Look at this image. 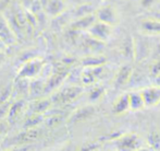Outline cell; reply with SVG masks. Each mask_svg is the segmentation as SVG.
<instances>
[{"label": "cell", "mask_w": 160, "mask_h": 151, "mask_svg": "<svg viewBox=\"0 0 160 151\" xmlns=\"http://www.w3.org/2000/svg\"><path fill=\"white\" fill-rule=\"evenodd\" d=\"M40 136V130L38 128H31V129H24L20 134L13 136L10 140L6 141L4 145L11 146V147H21L24 145H28L36 141Z\"/></svg>", "instance_id": "cell-1"}, {"label": "cell", "mask_w": 160, "mask_h": 151, "mask_svg": "<svg viewBox=\"0 0 160 151\" xmlns=\"http://www.w3.org/2000/svg\"><path fill=\"white\" fill-rule=\"evenodd\" d=\"M142 139L136 134H125L114 139V145L119 151H135L142 147Z\"/></svg>", "instance_id": "cell-2"}, {"label": "cell", "mask_w": 160, "mask_h": 151, "mask_svg": "<svg viewBox=\"0 0 160 151\" xmlns=\"http://www.w3.org/2000/svg\"><path fill=\"white\" fill-rule=\"evenodd\" d=\"M82 88L80 87H67L64 89L58 91L51 96V103H55L57 105H64L68 103L75 100L81 93H82Z\"/></svg>", "instance_id": "cell-3"}, {"label": "cell", "mask_w": 160, "mask_h": 151, "mask_svg": "<svg viewBox=\"0 0 160 151\" xmlns=\"http://www.w3.org/2000/svg\"><path fill=\"white\" fill-rule=\"evenodd\" d=\"M88 33L93 40H96L98 42H106L109 40V37L112 34V26L108 25L102 22H99L96 20V22L88 29Z\"/></svg>", "instance_id": "cell-4"}, {"label": "cell", "mask_w": 160, "mask_h": 151, "mask_svg": "<svg viewBox=\"0 0 160 151\" xmlns=\"http://www.w3.org/2000/svg\"><path fill=\"white\" fill-rule=\"evenodd\" d=\"M42 66H44V62L40 59H36L35 58V59L28 60L20 69L19 73H18V78H34L42 71Z\"/></svg>", "instance_id": "cell-5"}, {"label": "cell", "mask_w": 160, "mask_h": 151, "mask_svg": "<svg viewBox=\"0 0 160 151\" xmlns=\"http://www.w3.org/2000/svg\"><path fill=\"white\" fill-rule=\"evenodd\" d=\"M96 20L99 22L106 23L110 26H113L118 23L119 18L118 13H117L116 9L111 6H105L101 7L100 9H98L95 14Z\"/></svg>", "instance_id": "cell-6"}, {"label": "cell", "mask_w": 160, "mask_h": 151, "mask_svg": "<svg viewBox=\"0 0 160 151\" xmlns=\"http://www.w3.org/2000/svg\"><path fill=\"white\" fill-rule=\"evenodd\" d=\"M141 94L143 96L145 107L156 106L160 104V87L157 84L147 87L145 89L141 90Z\"/></svg>", "instance_id": "cell-7"}, {"label": "cell", "mask_w": 160, "mask_h": 151, "mask_svg": "<svg viewBox=\"0 0 160 151\" xmlns=\"http://www.w3.org/2000/svg\"><path fill=\"white\" fill-rule=\"evenodd\" d=\"M69 73V69L65 67H57L53 71V73L51 75L50 78L48 79L47 83L45 84V92H50L53 89L58 88L62 83V81L65 79V77Z\"/></svg>", "instance_id": "cell-8"}, {"label": "cell", "mask_w": 160, "mask_h": 151, "mask_svg": "<svg viewBox=\"0 0 160 151\" xmlns=\"http://www.w3.org/2000/svg\"><path fill=\"white\" fill-rule=\"evenodd\" d=\"M133 69L130 65H123L120 69L118 70L116 77H114V87L116 88H121L123 85H125L128 81L132 78Z\"/></svg>", "instance_id": "cell-9"}, {"label": "cell", "mask_w": 160, "mask_h": 151, "mask_svg": "<svg viewBox=\"0 0 160 151\" xmlns=\"http://www.w3.org/2000/svg\"><path fill=\"white\" fill-rule=\"evenodd\" d=\"M0 38L6 45L14 44L17 38H15V34L13 31L11 30L9 23L6 21L4 18L0 15Z\"/></svg>", "instance_id": "cell-10"}, {"label": "cell", "mask_w": 160, "mask_h": 151, "mask_svg": "<svg viewBox=\"0 0 160 151\" xmlns=\"http://www.w3.org/2000/svg\"><path fill=\"white\" fill-rule=\"evenodd\" d=\"M24 106H25V101L22 100V99L15 101L14 103H12V104L10 105L8 115H7V121H8L10 125L17 123L20 115H21L22 112H23Z\"/></svg>", "instance_id": "cell-11"}, {"label": "cell", "mask_w": 160, "mask_h": 151, "mask_svg": "<svg viewBox=\"0 0 160 151\" xmlns=\"http://www.w3.org/2000/svg\"><path fill=\"white\" fill-rule=\"evenodd\" d=\"M103 68L101 66L97 67H86L82 73V81L84 84H92L94 83L99 77L101 76Z\"/></svg>", "instance_id": "cell-12"}, {"label": "cell", "mask_w": 160, "mask_h": 151, "mask_svg": "<svg viewBox=\"0 0 160 151\" xmlns=\"http://www.w3.org/2000/svg\"><path fill=\"white\" fill-rule=\"evenodd\" d=\"M95 113V107L92 106V105H87V106L81 107L78 111H75L73 115L70 118L71 123H78V121H83L88 119L91 116H93Z\"/></svg>", "instance_id": "cell-13"}, {"label": "cell", "mask_w": 160, "mask_h": 151, "mask_svg": "<svg viewBox=\"0 0 160 151\" xmlns=\"http://www.w3.org/2000/svg\"><path fill=\"white\" fill-rule=\"evenodd\" d=\"M141 29L145 34H160V19H147L142 22Z\"/></svg>", "instance_id": "cell-14"}, {"label": "cell", "mask_w": 160, "mask_h": 151, "mask_svg": "<svg viewBox=\"0 0 160 151\" xmlns=\"http://www.w3.org/2000/svg\"><path fill=\"white\" fill-rule=\"evenodd\" d=\"M128 105L131 111H139L145 107L141 91H133L128 93Z\"/></svg>", "instance_id": "cell-15"}, {"label": "cell", "mask_w": 160, "mask_h": 151, "mask_svg": "<svg viewBox=\"0 0 160 151\" xmlns=\"http://www.w3.org/2000/svg\"><path fill=\"white\" fill-rule=\"evenodd\" d=\"M96 22V17L93 14L81 17L72 24L73 30H88L92 25Z\"/></svg>", "instance_id": "cell-16"}, {"label": "cell", "mask_w": 160, "mask_h": 151, "mask_svg": "<svg viewBox=\"0 0 160 151\" xmlns=\"http://www.w3.org/2000/svg\"><path fill=\"white\" fill-rule=\"evenodd\" d=\"M122 54L128 59H134L135 57V40L132 36H127L122 43L121 47Z\"/></svg>", "instance_id": "cell-17"}, {"label": "cell", "mask_w": 160, "mask_h": 151, "mask_svg": "<svg viewBox=\"0 0 160 151\" xmlns=\"http://www.w3.org/2000/svg\"><path fill=\"white\" fill-rule=\"evenodd\" d=\"M50 105L51 101L48 99H38L30 105V110L33 114H44L50 107Z\"/></svg>", "instance_id": "cell-18"}, {"label": "cell", "mask_w": 160, "mask_h": 151, "mask_svg": "<svg viewBox=\"0 0 160 151\" xmlns=\"http://www.w3.org/2000/svg\"><path fill=\"white\" fill-rule=\"evenodd\" d=\"M113 113L116 114H123L130 110L128 105V93H123L120 95L113 104Z\"/></svg>", "instance_id": "cell-19"}, {"label": "cell", "mask_w": 160, "mask_h": 151, "mask_svg": "<svg viewBox=\"0 0 160 151\" xmlns=\"http://www.w3.org/2000/svg\"><path fill=\"white\" fill-rule=\"evenodd\" d=\"M45 84L46 83L42 80H35L30 83L28 85V93L32 98H38L45 93Z\"/></svg>", "instance_id": "cell-20"}, {"label": "cell", "mask_w": 160, "mask_h": 151, "mask_svg": "<svg viewBox=\"0 0 160 151\" xmlns=\"http://www.w3.org/2000/svg\"><path fill=\"white\" fill-rule=\"evenodd\" d=\"M42 121H44L42 114H33L32 113V115H30L28 117H26V119L24 121L23 128H24V129L36 128Z\"/></svg>", "instance_id": "cell-21"}, {"label": "cell", "mask_w": 160, "mask_h": 151, "mask_svg": "<svg viewBox=\"0 0 160 151\" xmlns=\"http://www.w3.org/2000/svg\"><path fill=\"white\" fill-rule=\"evenodd\" d=\"M64 6L62 3L61 0H50L47 7V10L51 14H59L62 10H63Z\"/></svg>", "instance_id": "cell-22"}, {"label": "cell", "mask_w": 160, "mask_h": 151, "mask_svg": "<svg viewBox=\"0 0 160 151\" xmlns=\"http://www.w3.org/2000/svg\"><path fill=\"white\" fill-rule=\"evenodd\" d=\"M106 62V59L103 57H87L83 59V65L86 67H97L102 66Z\"/></svg>", "instance_id": "cell-23"}, {"label": "cell", "mask_w": 160, "mask_h": 151, "mask_svg": "<svg viewBox=\"0 0 160 151\" xmlns=\"http://www.w3.org/2000/svg\"><path fill=\"white\" fill-rule=\"evenodd\" d=\"M62 121H63V117H62V115H60V114H56V115H53V116L48 117V118H47L45 121H46L47 127H49V128H53V127H56V126L60 125Z\"/></svg>", "instance_id": "cell-24"}, {"label": "cell", "mask_w": 160, "mask_h": 151, "mask_svg": "<svg viewBox=\"0 0 160 151\" xmlns=\"http://www.w3.org/2000/svg\"><path fill=\"white\" fill-rule=\"evenodd\" d=\"M148 143L154 149H160V132H152L148 136Z\"/></svg>", "instance_id": "cell-25"}, {"label": "cell", "mask_w": 160, "mask_h": 151, "mask_svg": "<svg viewBox=\"0 0 160 151\" xmlns=\"http://www.w3.org/2000/svg\"><path fill=\"white\" fill-rule=\"evenodd\" d=\"M103 92H105V89H103V88H101V87L94 88V89L91 91V93H89V99H91V101L98 100V99H100L101 96H102Z\"/></svg>", "instance_id": "cell-26"}, {"label": "cell", "mask_w": 160, "mask_h": 151, "mask_svg": "<svg viewBox=\"0 0 160 151\" xmlns=\"http://www.w3.org/2000/svg\"><path fill=\"white\" fill-rule=\"evenodd\" d=\"M10 101H7V102H3V103H0V121L7 117L8 115V112H9V109H10Z\"/></svg>", "instance_id": "cell-27"}, {"label": "cell", "mask_w": 160, "mask_h": 151, "mask_svg": "<svg viewBox=\"0 0 160 151\" xmlns=\"http://www.w3.org/2000/svg\"><path fill=\"white\" fill-rule=\"evenodd\" d=\"M9 126H10V124L7 121H4V119L0 121V138H2L7 134V132L9 129Z\"/></svg>", "instance_id": "cell-28"}, {"label": "cell", "mask_w": 160, "mask_h": 151, "mask_svg": "<svg viewBox=\"0 0 160 151\" xmlns=\"http://www.w3.org/2000/svg\"><path fill=\"white\" fill-rule=\"evenodd\" d=\"M150 73H152V76H154L155 78H156L157 76L160 75V59L157 60V62L152 66V69H150Z\"/></svg>", "instance_id": "cell-29"}, {"label": "cell", "mask_w": 160, "mask_h": 151, "mask_svg": "<svg viewBox=\"0 0 160 151\" xmlns=\"http://www.w3.org/2000/svg\"><path fill=\"white\" fill-rule=\"evenodd\" d=\"M142 1V6L143 7H149L154 3L155 0H141Z\"/></svg>", "instance_id": "cell-30"}, {"label": "cell", "mask_w": 160, "mask_h": 151, "mask_svg": "<svg viewBox=\"0 0 160 151\" xmlns=\"http://www.w3.org/2000/svg\"><path fill=\"white\" fill-rule=\"evenodd\" d=\"M6 48H7V45L4 44V43L1 40V38H0V51H1V53H2V51H3Z\"/></svg>", "instance_id": "cell-31"}, {"label": "cell", "mask_w": 160, "mask_h": 151, "mask_svg": "<svg viewBox=\"0 0 160 151\" xmlns=\"http://www.w3.org/2000/svg\"><path fill=\"white\" fill-rule=\"evenodd\" d=\"M6 151H25L24 148H18V147H13L12 149H8Z\"/></svg>", "instance_id": "cell-32"}, {"label": "cell", "mask_w": 160, "mask_h": 151, "mask_svg": "<svg viewBox=\"0 0 160 151\" xmlns=\"http://www.w3.org/2000/svg\"><path fill=\"white\" fill-rule=\"evenodd\" d=\"M3 59H4L3 53H1V51H0V65H1V62H3Z\"/></svg>", "instance_id": "cell-33"}, {"label": "cell", "mask_w": 160, "mask_h": 151, "mask_svg": "<svg viewBox=\"0 0 160 151\" xmlns=\"http://www.w3.org/2000/svg\"><path fill=\"white\" fill-rule=\"evenodd\" d=\"M156 84L160 87V75L156 77Z\"/></svg>", "instance_id": "cell-34"}, {"label": "cell", "mask_w": 160, "mask_h": 151, "mask_svg": "<svg viewBox=\"0 0 160 151\" xmlns=\"http://www.w3.org/2000/svg\"><path fill=\"white\" fill-rule=\"evenodd\" d=\"M135 151H149V149H147V148H143V147H141L139 149H137V150H135Z\"/></svg>", "instance_id": "cell-35"}]
</instances>
